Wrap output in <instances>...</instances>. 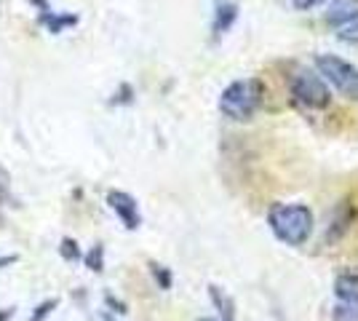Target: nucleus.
Here are the masks:
<instances>
[{
  "instance_id": "obj_19",
  "label": "nucleus",
  "mask_w": 358,
  "mask_h": 321,
  "mask_svg": "<svg viewBox=\"0 0 358 321\" xmlns=\"http://www.w3.org/2000/svg\"><path fill=\"white\" fill-rule=\"evenodd\" d=\"M105 303H107V306H113V308H115V311H118L120 316H123V313H126V306H123V303H120L118 297H113V294H110V292H107V294H105Z\"/></svg>"
},
{
  "instance_id": "obj_4",
  "label": "nucleus",
  "mask_w": 358,
  "mask_h": 321,
  "mask_svg": "<svg viewBox=\"0 0 358 321\" xmlns=\"http://www.w3.org/2000/svg\"><path fill=\"white\" fill-rule=\"evenodd\" d=\"M315 73L327 80V86H334L340 94L358 99V67L337 54H318L315 57Z\"/></svg>"
},
{
  "instance_id": "obj_20",
  "label": "nucleus",
  "mask_w": 358,
  "mask_h": 321,
  "mask_svg": "<svg viewBox=\"0 0 358 321\" xmlns=\"http://www.w3.org/2000/svg\"><path fill=\"white\" fill-rule=\"evenodd\" d=\"M16 260H19V257H16V255H6V257H0V271H3V268H6V265H14Z\"/></svg>"
},
{
  "instance_id": "obj_3",
  "label": "nucleus",
  "mask_w": 358,
  "mask_h": 321,
  "mask_svg": "<svg viewBox=\"0 0 358 321\" xmlns=\"http://www.w3.org/2000/svg\"><path fill=\"white\" fill-rule=\"evenodd\" d=\"M292 102L305 113H318L329 107L331 92H329L327 80L315 70H299L292 80Z\"/></svg>"
},
{
  "instance_id": "obj_7",
  "label": "nucleus",
  "mask_w": 358,
  "mask_h": 321,
  "mask_svg": "<svg viewBox=\"0 0 358 321\" xmlns=\"http://www.w3.org/2000/svg\"><path fill=\"white\" fill-rule=\"evenodd\" d=\"M238 22V3L236 0H217L214 3V16H211V38L220 41L233 30Z\"/></svg>"
},
{
  "instance_id": "obj_21",
  "label": "nucleus",
  "mask_w": 358,
  "mask_h": 321,
  "mask_svg": "<svg viewBox=\"0 0 358 321\" xmlns=\"http://www.w3.org/2000/svg\"><path fill=\"white\" fill-rule=\"evenodd\" d=\"M14 316V308H3V313H0V321H8Z\"/></svg>"
},
{
  "instance_id": "obj_12",
  "label": "nucleus",
  "mask_w": 358,
  "mask_h": 321,
  "mask_svg": "<svg viewBox=\"0 0 358 321\" xmlns=\"http://www.w3.org/2000/svg\"><path fill=\"white\" fill-rule=\"evenodd\" d=\"M83 262H86V268H91L94 273H102L105 271V246L102 244H94L83 255Z\"/></svg>"
},
{
  "instance_id": "obj_1",
  "label": "nucleus",
  "mask_w": 358,
  "mask_h": 321,
  "mask_svg": "<svg viewBox=\"0 0 358 321\" xmlns=\"http://www.w3.org/2000/svg\"><path fill=\"white\" fill-rule=\"evenodd\" d=\"M273 236L286 246L308 244L313 233V212L305 204H273L268 212Z\"/></svg>"
},
{
  "instance_id": "obj_2",
  "label": "nucleus",
  "mask_w": 358,
  "mask_h": 321,
  "mask_svg": "<svg viewBox=\"0 0 358 321\" xmlns=\"http://www.w3.org/2000/svg\"><path fill=\"white\" fill-rule=\"evenodd\" d=\"M262 97H265V86L259 78H238L222 89L217 107L230 121H249L262 105Z\"/></svg>"
},
{
  "instance_id": "obj_13",
  "label": "nucleus",
  "mask_w": 358,
  "mask_h": 321,
  "mask_svg": "<svg viewBox=\"0 0 358 321\" xmlns=\"http://www.w3.org/2000/svg\"><path fill=\"white\" fill-rule=\"evenodd\" d=\"M150 273H152L155 284H158L161 290H171V284H174L171 268H166V265H161V262H150Z\"/></svg>"
},
{
  "instance_id": "obj_11",
  "label": "nucleus",
  "mask_w": 358,
  "mask_h": 321,
  "mask_svg": "<svg viewBox=\"0 0 358 321\" xmlns=\"http://www.w3.org/2000/svg\"><path fill=\"white\" fill-rule=\"evenodd\" d=\"M6 206H16V199L11 193V174H8L6 166H0V212Z\"/></svg>"
},
{
  "instance_id": "obj_18",
  "label": "nucleus",
  "mask_w": 358,
  "mask_h": 321,
  "mask_svg": "<svg viewBox=\"0 0 358 321\" xmlns=\"http://www.w3.org/2000/svg\"><path fill=\"white\" fill-rule=\"evenodd\" d=\"M340 41H345V43H358V22L340 30Z\"/></svg>"
},
{
  "instance_id": "obj_10",
  "label": "nucleus",
  "mask_w": 358,
  "mask_h": 321,
  "mask_svg": "<svg viewBox=\"0 0 358 321\" xmlns=\"http://www.w3.org/2000/svg\"><path fill=\"white\" fill-rule=\"evenodd\" d=\"M209 297H211V303H214V308L220 311L222 321H236V300H233V297H230V294H227L222 287L211 284V287H209Z\"/></svg>"
},
{
  "instance_id": "obj_22",
  "label": "nucleus",
  "mask_w": 358,
  "mask_h": 321,
  "mask_svg": "<svg viewBox=\"0 0 358 321\" xmlns=\"http://www.w3.org/2000/svg\"><path fill=\"white\" fill-rule=\"evenodd\" d=\"M198 321H220V319H209V316H203V319H198Z\"/></svg>"
},
{
  "instance_id": "obj_9",
  "label": "nucleus",
  "mask_w": 358,
  "mask_h": 321,
  "mask_svg": "<svg viewBox=\"0 0 358 321\" xmlns=\"http://www.w3.org/2000/svg\"><path fill=\"white\" fill-rule=\"evenodd\" d=\"M334 294L343 306H358V271H348V273L337 276Z\"/></svg>"
},
{
  "instance_id": "obj_5",
  "label": "nucleus",
  "mask_w": 358,
  "mask_h": 321,
  "mask_svg": "<svg viewBox=\"0 0 358 321\" xmlns=\"http://www.w3.org/2000/svg\"><path fill=\"white\" fill-rule=\"evenodd\" d=\"M107 206L115 212V217L126 230H136L142 225V212H139V204H136L134 196H129L123 190H110L107 193Z\"/></svg>"
},
{
  "instance_id": "obj_8",
  "label": "nucleus",
  "mask_w": 358,
  "mask_h": 321,
  "mask_svg": "<svg viewBox=\"0 0 358 321\" xmlns=\"http://www.w3.org/2000/svg\"><path fill=\"white\" fill-rule=\"evenodd\" d=\"M327 22L334 27H348L358 22V0H334L327 8Z\"/></svg>"
},
{
  "instance_id": "obj_15",
  "label": "nucleus",
  "mask_w": 358,
  "mask_h": 321,
  "mask_svg": "<svg viewBox=\"0 0 358 321\" xmlns=\"http://www.w3.org/2000/svg\"><path fill=\"white\" fill-rule=\"evenodd\" d=\"M59 306V300L57 297H48L45 303H41V306H35V311H32L30 321H45L48 316H51V311Z\"/></svg>"
},
{
  "instance_id": "obj_14",
  "label": "nucleus",
  "mask_w": 358,
  "mask_h": 321,
  "mask_svg": "<svg viewBox=\"0 0 358 321\" xmlns=\"http://www.w3.org/2000/svg\"><path fill=\"white\" fill-rule=\"evenodd\" d=\"M59 255H62V257H64L67 262L83 260V252H80V246H78V241H75V238H62Z\"/></svg>"
},
{
  "instance_id": "obj_17",
  "label": "nucleus",
  "mask_w": 358,
  "mask_h": 321,
  "mask_svg": "<svg viewBox=\"0 0 358 321\" xmlns=\"http://www.w3.org/2000/svg\"><path fill=\"white\" fill-rule=\"evenodd\" d=\"M292 3V8H297V11H313L318 6H324L327 0H289Z\"/></svg>"
},
{
  "instance_id": "obj_6",
  "label": "nucleus",
  "mask_w": 358,
  "mask_h": 321,
  "mask_svg": "<svg viewBox=\"0 0 358 321\" xmlns=\"http://www.w3.org/2000/svg\"><path fill=\"white\" fill-rule=\"evenodd\" d=\"M30 3L38 8V22H41L51 35H59V32L70 30V27H75V24L80 22L78 14H57V11L48 6V0H30Z\"/></svg>"
},
{
  "instance_id": "obj_16",
  "label": "nucleus",
  "mask_w": 358,
  "mask_h": 321,
  "mask_svg": "<svg viewBox=\"0 0 358 321\" xmlns=\"http://www.w3.org/2000/svg\"><path fill=\"white\" fill-rule=\"evenodd\" d=\"M131 102H134V89L129 83H120V89L113 94L110 105H131Z\"/></svg>"
}]
</instances>
